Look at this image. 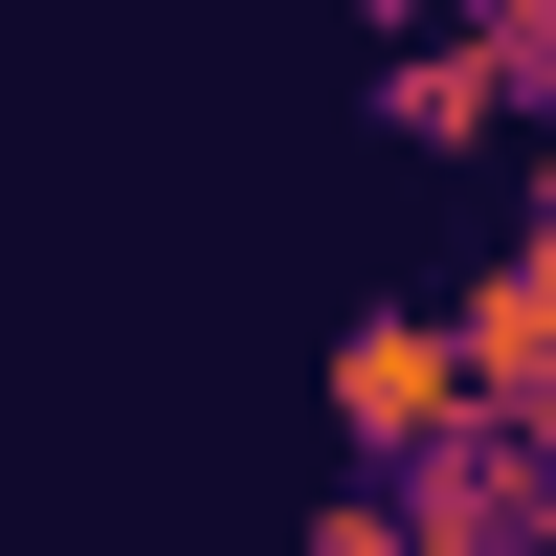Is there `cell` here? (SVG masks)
Returning <instances> with one entry per match:
<instances>
[{
  "instance_id": "1",
  "label": "cell",
  "mask_w": 556,
  "mask_h": 556,
  "mask_svg": "<svg viewBox=\"0 0 556 556\" xmlns=\"http://www.w3.org/2000/svg\"><path fill=\"white\" fill-rule=\"evenodd\" d=\"M445 424H468V334H445V290L356 312V334H334V445H356V468H424Z\"/></svg>"
},
{
  "instance_id": "2",
  "label": "cell",
  "mask_w": 556,
  "mask_h": 556,
  "mask_svg": "<svg viewBox=\"0 0 556 556\" xmlns=\"http://www.w3.org/2000/svg\"><path fill=\"white\" fill-rule=\"evenodd\" d=\"M379 134H401V156H490V134H534V112H513V45H490L468 0H445V23L401 0V23H379Z\"/></svg>"
},
{
  "instance_id": "3",
  "label": "cell",
  "mask_w": 556,
  "mask_h": 556,
  "mask_svg": "<svg viewBox=\"0 0 556 556\" xmlns=\"http://www.w3.org/2000/svg\"><path fill=\"white\" fill-rule=\"evenodd\" d=\"M445 334H468V401H490V424H556V223H513V245L445 290Z\"/></svg>"
},
{
  "instance_id": "4",
  "label": "cell",
  "mask_w": 556,
  "mask_h": 556,
  "mask_svg": "<svg viewBox=\"0 0 556 556\" xmlns=\"http://www.w3.org/2000/svg\"><path fill=\"white\" fill-rule=\"evenodd\" d=\"M401 513H424V556H534V445L468 401V424H445L424 468H401Z\"/></svg>"
},
{
  "instance_id": "5",
  "label": "cell",
  "mask_w": 556,
  "mask_h": 556,
  "mask_svg": "<svg viewBox=\"0 0 556 556\" xmlns=\"http://www.w3.org/2000/svg\"><path fill=\"white\" fill-rule=\"evenodd\" d=\"M468 23H490V45H513V112L556 134V0H468Z\"/></svg>"
}]
</instances>
